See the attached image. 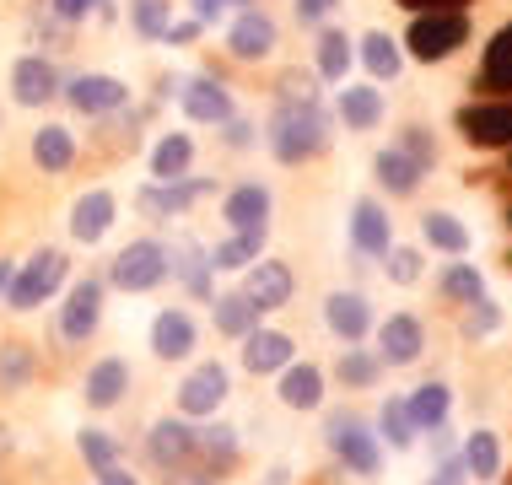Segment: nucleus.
<instances>
[{"label":"nucleus","instance_id":"obj_1","mask_svg":"<svg viewBox=\"0 0 512 485\" xmlns=\"http://www.w3.org/2000/svg\"><path fill=\"white\" fill-rule=\"evenodd\" d=\"M329 146V114L324 103H275L270 114V151L275 162H308Z\"/></svg>","mask_w":512,"mask_h":485},{"label":"nucleus","instance_id":"obj_2","mask_svg":"<svg viewBox=\"0 0 512 485\" xmlns=\"http://www.w3.org/2000/svg\"><path fill=\"white\" fill-rule=\"evenodd\" d=\"M324 437H329V453H335V459L351 469V475H362V480H378V475H383L378 432H372L362 415H351V410H329Z\"/></svg>","mask_w":512,"mask_h":485},{"label":"nucleus","instance_id":"obj_3","mask_svg":"<svg viewBox=\"0 0 512 485\" xmlns=\"http://www.w3.org/2000/svg\"><path fill=\"white\" fill-rule=\"evenodd\" d=\"M168 275H173V248L157 243V238H135V243L119 248L108 281H114L119 291H151V286L168 281Z\"/></svg>","mask_w":512,"mask_h":485},{"label":"nucleus","instance_id":"obj_4","mask_svg":"<svg viewBox=\"0 0 512 485\" xmlns=\"http://www.w3.org/2000/svg\"><path fill=\"white\" fill-rule=\"evenodd\" d=\"M65 270H71V259L60 254V248H38L27 265L11 275V291H6V302L17 313H33V308H44V302L60 291V281H65Z\"/></svg>","mask_w":512,"mask_h":485},{"label":"nucleus","instance_id":"obj_5","mask_svg":"<svg viewBox=\"0 0 512 485\" xmlns=\"http://www.w3.org/2000/svg\"><path fill=\"white\" fill-rule=\"evenodd\" d=\"M243 459V442L232 426H195V459L184 469V485H216L221 475H232Z\"/></svg>","mask_w":512,"mask_h":485},{"label":"nucleus","instance_id":"obj_6","mask_svg":"<svg viewBox=\"0 0 512 485\" xmlns=\"http://www.w3.org/2000/svg\"><path fill=\"white\" fill-rule=\"evenodd\" d=\"M464 38H469V22H464V11H421V17H410L405 49L415 54V60L437 65V60H448V54L459 49Z\"/></svg>","mask_w":512,"mask_h":485},{"label":"nucleus","instance_id":"obj_7","mask_svg":"<svg viewBox=\"0 0 512 485\" xmlns=\"http://www.w3.org/2000/svg\"><path fill=\"white\" fill-rule=\"evenodd\" d=\"M238 291L254 302L259 313H275V308H286V302H292L297 275H292V265H281V259H254V265L243 270V286Z\"/></svg>","mask_w":512,"mask_h":485},{"label":"nucleus","instance_id":"obj_8","mask_svg":"<svg viewBox=\"0 0 512 485\" xmlns=\"http://www.w3.org/2000/svg\"><path fill=\"white\" fill-rule=\"evenodd\" d=\"M459 135L469 146H486V151L512 146V97H491V103L464 108V114H459Z\"/></svg>","mask_w":512,"mask_h":485},{"label":"nucleus","instance_id":"obj_9","mask_svg":"<svg viewBox=\"0 0 512 485\" xmlns=\"http://www.w3.org/2000/svg\"><path fill=\"white\" fill-rule=\"evenodd\" d=\"M221 399H227V367L221 362H200L184 383H178V410H184L189 421H211L221 410Z\"/></svg>","mask_w":512,"mask_h":485},{"label":"nucleus","instance_id":"obj_10","mask_svg":"<svg viewBox=\"0 0 512 485\" xmlns=\"http://www.w3.org/2000/svg\"><path fill=\"white\" fill-rule=\"evenodd\" d=\"M205 194H211V178H173V184H146L135 205H141V216H151V221H173L195 200H205Z\"/></svg>","mask_w":512,"mask_h":485},{"label":"nucleus","instance_id":"obj_11","mask_svg":"<svg viewBox=\"0 0 512 485\" xmlns=\"http://www.w3.org/2000/svg\"><path fill=\"white\" fill-rule=\"evenodd\" d=\"M146 459L168 475H184L189 459H195V426L189 421H157L146 432Z\"/></svg>","mask_w":512,"mask_h":485},{"label":"nucleus","instance_id":"obj_12","mask_svg":"<svg viewBox=\"0 0 512 485\" xmlns=\"http://www.w3.org/2000/svg\"><path fill=\"white\" fill-rule=\"evenodd\" d=\"M421 351H426V329L415 313H394L389 324L378 329V362L383 367H410Z\"/></svg>","mask_w":512,"mask_h":485},{"label":"nucleus","instance_id":"obj_13","mask_svg":"<svg viewBox=\"0 0 512 485\" xmlns=\"http://www.w3.org/2000/svg\"><path fill=\"white\" fill-rule=\"evenodd\" d=\"M98 318H103V281H76L65 308H60V335L76 345L98 329Z\"/></svg>","mask_w":512,"mask_h":485},{"label":"nucleus","instance_id":"obj_14","mask_svg":"<svg viewBox=\"0 0 512 485\" xmlns=\"http://www.w3.org/2000/svg\"><path fill=\"white\" fill-rule=\"evenodd\" d=\"M351 248L362 259H383L394 248V232H389V211L383 205H372V200H356V211H351Z\"/></svg>","mask_w":512,"mask_h":485},{"label":"nucleus","instance_id":"obj_15","mask_svg":"<svg viewBox=\"0 0 512 485\" xmlns=\"http://www.w3.org/2000/svg\"><path fill=\"white\" fill-rule=\"evenodd\" d=\"M324 324L335 329L340 340H362L372 329V302L362 291H329L324 297Z\"/></svg>","mask_w":512,"mask_h":485},{"label":"nucleus","instance_id":"obj_16","mask_svg":"<svg viewBox=\"0 0 512 485\" xmlns=\"http://www.w3.org/2000/svg\"><path fill=\"white\" fill-rule=\"evenodd\" d=\"M227 44H232V54H238V60H265V54L275 49V22L265 17V11L243 6L238 17H232Z\"/></svg>","mask_w":512,"mask_h":485},{"label":"nucleus","instance_id":"obj_17","mask_svg":"<svg viewBox=\"0 0 512 485\" xmlns=\"http://www.w3.org/2000/svg\"><path fill=\"white\" fill-rule=\"evenodd\" d=\"M195 318H189L184 308H168L157 313V324H151V351L162 356V362H184L189 351H195Z\"/></svg>","mask_w":512,"mask_h":485},{"label":"nucleus","instance_id":"obj_18","mask_svg":"<svg viewBox=\"0 0 512 485\" xmlns=\"http://www.w3.org/2000/svg\"><path fill=\"white\" fill-rule=\"evenodd\" d=\"M11 92H17L22 108H44L60 92V71L49 60H38V54H27V60H17V71H11Z\"/></svg>","mask_w":512,"mask_h":485},{"label":"nucleus","instance_id":"obj_19","mask_svg":"<svg viewBox=\"0 0 512 485\" xmlns=\"http://www.w3.org/2000/svg\"><path fill=\"white\" fill-rule=\"evenodd\" d=\"M227 227L232 232H270V189L265 184H238L227 194Z\"/></svg>","mask_w":512,"mask_h":485},{"label":"nucleus","instance_id":"obj_20","mask_svg":"<svg viewBox=\"0 0 512 485\" xmlns=\"http://www.w3.org/2000/svg\"><path fill=\"white\" fill-rule=\"evenodd\" d=\"M292 335H281V329H254V335H243V367L248 372H281L286 362H292Z\"/></svg>","mask_w":512,"mask_h":485},{"label":"nucleus","instance_id":"obj_21","mask_svg":"<svg viewBox=\"0 0 512 485\" xmlns=\"http://www.w3.org/2000/svg\"><path fill=\"white\" fill-rule=\"evenodd\" d=\"M184 114L200 119V124H227L232 119V92L221 87L216 76H195L184 87Z\"/></svg>","mask_w":512,"mask_h":485},{"label":"nucleus","instance_id":"obj_22","mask_svg":"<svg viewBox=\"0 0 512 485\" xmlns=\"http://www.w3.org/2000/svg\"><path fill=\"white\" fill-rule=\"evenodd\" d=\"M114 194L108 189H92V194H81L76 200V211H71V238L76 243H98L108 227H114Z\"/></svg>","mask_w":512,"mask_h":485},{"label":"nucleus","instance_id":"obj_23","mask_svg":"<svg viewBox=\"0 0 512 485\" xmlns=\"http://www.w3.org/2000/svg\"><path fill=\"white\" fill-rule=\"evenodd\" d=\"M65 97H71V108H81V114H114V108H124V81L76 76L71 87H65Z\"/></svg>","mask_w":512,"mask_h":485},{"label":"nucleus","instance_id":"obj_24","mask_svg":"<svg viewBox=\"0 0 512 485\" xmlns=\"http://www.w3.org/2000/svg\"><path fill=\"white\" fill-rule=\"evenodd\" d=\"M124 388H130V367H124L119 356H103V362L87 372V405H92V410L119 405V399H124Z\"/></svg>","mask_w":512,"mask_h":485},{"label":"nucleus","instance_id":"obj_25","mask_svg":"<svg viewBox=\"0 0 512 485\" xmlns=\"http://www.w3.org/2000/svg\"><path fill=\"white\" fill-rule=\"evenodd\" d=\"M281 405L286 410H318V399H324V372L318 367H281Z\"/></svg>","mask_w":512,"mask_h":485},{"label":"nucleus","instance_id":"obj_26","mask_svg":"<svg viewBox=\"0 0 512 485\" xmlns=\"http://www.w3.org/2000/svg\"><path fill=\"white\" fill-rule=\"evenodd\" d=\"M448 405H453L448 383H421V388H415V394L405 399V410H410V426H415V432H437V426L448 421Z\"/></svg>","mask_w":512,"mask_h":485},{"label":"nucleus","instance_id":"obj_27","mask_svg":"<svg viewBox=\"0 0 512 485\" xmlns=\"http://www.w3.org/2000/svg\"><path fill=\"white\" fill-rule=\"evenodd\" d=\"M173 275L184 281L189 297H211V275H216V265H211V254H205L200 243H184V248H173Z\"/></svg>","mask_w":512,"mask_h":485},{"label":"nucleus","instance_id":"obj_28","mask_svg":"<svg viewBox=\"0 0 512 485\" xmlns=\"http://www.w3.org/2000/svg\"><path fill=\"white\" fill-rule=\"evenodd\" d=\"M189 162H195V141H189V135H162L157 151H151V178H157V184H173V178L189 173Z\"/></svg>","mask_w":512,"mask_h":485},{"label":"nucleus","instance_id":"obj_29","mask_svg":"<svg viewBox=\"0 0 512 485\" xmlns=\"http://www.w3.org/2000/svg\"><path fill=\"white\" fill-rule=\"evenodd\" d=\"M33 162L44 173H65L76 162V141H71V130H60V124H44V130L33 135Z\"/></svg>","mask_w":512,"mask_h":485},{"label":"nucleus","instance_id":"obj_30","mask_svg":"<svg viewBox=\"0 0 512 485\" xmlns=\"http://www.w3.org/2000/svg\"><path fill=\"white\" fill-rule=\"evenodd\" d=\"M259 318H265V313H259L254 302L243 297V291H227V297H216V329H221L227 340L254 335V329H259Z\"/></svg>","mask_w":512,"mask_h":485},{"label":"nucleus","instance_id":"obj_31","mask_svg":"<svg viewBox=\"0 0 512 485\" xmlns=\"http://www.w3.org/2000/svg\"><path fill=\"white\" fill-rule=\"evenodd\" d=\"M480 87L486 92H512V22L491 38L486 65H480Z\"/></svg>","mask_w":512,"mask_h":485},{"label":"nucleus","instance_id":"obj_32","mask_svg":"<svg viewBox=\"0 0 512 485\" xmlns=\"http://www.w3.org/2000/svg\"><path fill=\"white\" fill-rule=\"evenodd\" d=\"M372 173H378V184L389 189V194H415V184H421V168H415V162H410L399 146L378 151V162H372Z\"/></svg>","mask_w":512,"mask_h":485},{"label":"nucleus","instance_id":"obj_33","mask_svg":"<svg viewBox=\"0 0 512 485\" xmlns=\"http://www.w3.org/2000/svg\"><path fill=\"white\" fill-rule=\"evenodd\" d=\"M340 119L351 124V130H372V124L383 119V92H372V81L367 87H345L340 92Z\"/></svg>","mask_w":512,"mask_h":485},{"label":"nucleus","instance_id":"obj_34","mask_svg":"<svg viewBox=\"0 0 512 485\" xmlns=\"http://www.w3.org/2000/svg\"><path fill=\"white\" fill-rule=\"evenodd\" d=\"M259 248H265V232H232L221 248H211V265L216 270H243L259 259Z\"/></svg>","mask_w":512,"mask_h":485},{"label":"nucleus","instance_id":"obj_35","mask_svg":"<svg viewBox=\"0 0 512 485\" xmlns=\"http://www.w3.org/2000/svg\"><path fill=\"white\" fill-rule=\"evenodd\" d=\"M362 65H367L378 81H394L405 60H399V44H394L389 33H367V38H362Z\"/></svg>","mask_w":512,"mask_h":485},{"label":"nucleus","instance_id":"obj_36","mask_svg":"<svg viewBox=\"0 0 512 485\" xmlns=\"http://www.w3.org/2000/svg\"><path fill=\"white\" fill-rule=\"evenodd\" d=\"M421 227H426V243H432V248H442V254H453V259H459L464 248H469V232H464V221H459V216H448V211H432V216L421 221Z\"/></svg>","mask_w":512,"mask_h":485},{"label":"nucleus","instance_id":"obj_37","mask_svg":"<svg viewBox=\"0 0 512 485\" xmlns=\"http://www.w3.org/2000/svg\"><path fill=\"white\" fill-rule=\"evenodd\" d=\"M464 469L475 480H496V469H502V442H496V432H475V437H469Z\"/></svg>","mask_w":512,"mask_h":485},{"label":"nucleus","instance_id":"obj_38","mask_svg":"<svg viewBox=\"0 0 512 485\" xmlns=\"http://www.w3.org/2000/svg\"><path fill=\"white\" fill-rule=\"evenodd\" d=\"M27 378H33V351L6 340L0 345V394H17V388H27Z\"/></svg>","mask_w":512,"mask_h":485},{"label":"nucleus","instance_id":"obj_39","mask_svg":"<svg viewBox=\"0 0 512 485\" xmlns=\"http://www.w3.org/2000/svg\"><path fill=\"white\" fill-rule=\"evenodd\" d=\"M335 378L345 383V388H372L383 378V362L372 351H345L340 356V367H335Z\"/></svg>","mask_w":512,"mask_h":485},{"label":"nucleus","instance_id":"obj_40","mask_svg":"<svg viewBox=\"0 0 512 485\" xmlns=\"http://www.w3.org/2000/svg\"><path fill=\"white\" fill-rule=\"evenodd\" d=\"M442 291H448L459 308H469V302H480L486 297V281H480V270L475 265H448L442 270Z\"/></svg>","mask_w":512,"mask_h":485},{"label":"nucleus","instance_id":"obj_41","mask_svg":"<svg viewBox=\"0 0 512 485\" xmlns=\"http://www.w3.org/2000/svg\"><path fill=\"white\" fill-rule=\"evenodd\" d=\"M378 437H389V448H410V442H415V426H410V410H405V399H383Z\"/></svg>","mask_w":512,"mask_h":485},{"label":"nucleus","instance_id":"obj_42","mask_svg":"<svg viewBox=\"0 0 512 485\" xmlns=\"http://www.w3.org/2000/svg\"><path fill=\"white\" fill-rule=\"evenodd\" d=\"M345 65H351V38H345V33H335V27H329V33L318 38V76L340 81V76H345Z\"/></svg>","mask_w":512,"mask_h":485},{"label":"nucleus","instance_id":"obj_43","mask_svg":"<svg viewBox=\"0 0 512 485\" xmlns=\"http://www.w3.org/2000/svg\"><path fill=\"white\" fill-rule=\"evenodd\" d=\"M399 151H405V157H410L421 173L437 162V141H432V130H421V124H410V130H399Z\"/></svg>","mask_w":512,"mask_h":485},{"label":"nucleus","instance_id":"obj_44","mask_svg":"<svg viewBox=\"0 0 512 485\" xmlns=\"http://www.w3.org/2000/svg\"><path fill=\"white\" fill-rule=\"evenodd\" d=\"M81 459L92 469H108V464H119V442L108 432H98V426H87V432H81Z\"/></svg>","mask_w":512,"mask_h":485},{"label":"nucleus","instance_id":"obj_45","mask_svg":"<svg viewBox=\"0 0 512 485\" xmlns=\"http://www.w3.org/2000/svg\"><path fill=\"white\" fill-rule=\"evenodd\" d=\"M383 259H389V265H383V275H389L394 286H415V281H421V270H426L415 248H389Z\"/></svg>","mask_w":512,"mask_h":485},{"label":"nucleus","instance_id":"obj_46","mask_svg":"<svg viewBox=\"0 0 512 485\" xmlns=\"http://www.w3.org/2000/svg\"><path fill=\"white\" fill-rule=\"evenodd\" d=\"M135 33L168 38V0H135Z\"/></svg>","mask_w":512,"mask_h":485},{"label":"nucleus","instance_id":"obj_47","mask_svg":"<svg viewBox=\"0 0 512 485\" xmlns=\"http://www.w3.org/2000/svg\"><path fill=\"white\" fill-rule=\"evenodd\" d=\"M275 92H281V103H318L308 71H286L281 81H275Z\"/></svg>","mask_w":512,"mask_h":485},{"label":"nucleus","instance_id":"obj_48","mask_svg":"<svg viewBox=\"0 0 512 485\" xmlns=\"http://www.w3.org/2000/svg\"><path fill=\"white\" fill-rule=\"evenodd\" d=\"M469 308H475V313H469V335H491V329L496 324H502V308H496V302H486V297H480V302H469Z\"/></svg>","mask_w":512,"mask_h":485},{"label":"nucleus","instance_id":"obj_49","mask_svg":"<svg viewBox=\"0 0 512 485\" xmlns=\"http://www.w3.org/2000/svg\"><path fill=\"white\" fill-rule=\"evenodd\" d=\"M92 6H98V0H54V17H60V22H81V17H92Z\"/></svg>","mask_w":512,"mask_h":485},{"label":"nucleus","instance_id":"obj_50","mask_svg":"<svg viewBox=\"0 0 512 485\" xmlns=\"http://www.w3.org/2000/svg\"><path fill=\"white\" fill-rule=\"evenodd\" d=\"M464 475H469L464 459H442V464H437V475L426 480V485H464Z\"/></svg>","mask_w":512,"mask_h":485},{"label":"nucleus","instance_id":"obj_51","mask_svg":"<svg viewBox=\"0 0 512 485\" xmlns=\"http://www.w3.org/2000/svg\"><path fill=\"white\" fill-rule=\"evenodd\" d=\"M335 6H340V0H297V17L302 22H324Z\"/></svg>","mask_w":512,"mask_h":485},{"label":"nucleus","instance_id":"obj_52","mask_svg":"<svg viewBox=\"0 0 512 485\" xmlns=\"http://www.w3.org/2000/svg\"><path fill=\"white\" fill-rule=\"evenodd\" d=\"M399 6H410L415 17H421V11H459V6H469V0H399Z\"/></svg>","mask_w":512,"mask_h":485},{"label":"nucleus","instance_id":"obj_53","mask_svg":"<svg viewBox=\"0 0 512 485\" xmlns=\"http://www.w3.org/2000/svg\"><path fill=\"white\" fill-rule=\"evenodd\" d=\"M98 485H141L130 475V469H119V464H108V469H98Z\"/></svg>","mask_w":512,"mask_h":485},{"label":"nucleus","instance_id":"obj_54","mask_svg":"<svg viewBox=\"0 0 512 485\" xmlns=\"http://www.w3.org/2000/svg\"><path fill=\"white\" fill-rule=\"evenodd\" d=\"M254 141V130H248V119H227V146H248Z\"/></svg>","mask_w":512,"mask_h":485},{"label":"nucleus","instance_id":"obj_55","mask_svg":"<svg viewBox=\"0 0 512 485\" xmlns=\"http://www.w3.org/2000/svg\"><path fill=\"white\" fill-rule=\"evenodd\" d=\"M221 6H227V0H195V22H216Z\"/></svg>","mask_w":512,"mask_h":485},{"label":"nucleus","instance_id":"obj_56","mask_svg":"<svg viewBox=\"0 0 512 485\" xmlns=\"http://www.w3.org/2000/svg\"><path fill=\"white\" fill-rule=\"evenodd\" d=\"M200 27H205V22H178V27H168V38H173V44H189V38H195Z\"/></svg>","mask_w":512,"mask_h":485},{"label":"nucleus","instance_id":"obj_57","mask_svg":"<svg viewBox=\"0 0 512 485\" xmlns=\"http://www.w3.org/2000/svg\"><path fill=\"white\" fill-rule=\"evenodd\" d=\"M11 275H17V270H11L6 259H0V297H6V291H11Z\"/></svg>","mask_w":512,"mask_h":485},{"label":"nucleus","instance_id":"obj_58","mask_svg":"<svg viewBox=\"0 0 512 485\" xmlns=\"http://www.w3.org/2000/svg\"><path fill=\"white\" fill-rule=\"evenodd\" d=\"M286 480H292V475H286V469H281V464H275V469H270V475H265V485H286Z\"/></svg>","mask_w":512,"mask_h":485},{"label":"nucleus","instance_id":"obj_59","mask_svg":"<svg viewBox=\"0 0 512 485\" xmlns=\"http://www.w3.org/2000/svg\"><path fill=\"white\" fill-rule=\"evenodd\" d=\"M0 453H11V432H6V426H0Z\"/></svg>","mask_w":512,"mask_h":485},{"label":"nucleus","instance_id":"obj_60","mask_svg":"<svg viewBox=\"0 0 512 485\" xmlns=\"http://www.w3.org/2000/svg\"><path fill=\"white\" fill-rule=\"evenodd\" d=\"M227 6H254V0H227Z\"/></svg>","mask_w":512,"mask_h":485},{"label":"nucleus","instance_id":"obj_61","mask_svg":"<svg viewBox=\"0 0 512 485\" xmlns=\"http://www.w3.org/2000/svg\"><path fill=\"white\" fill-rule=\"evenodd\" d=\"M507 227H512V211H507Z\"/></svg>","mask_w":512,"mask_h":485},{"label":"nucleus","instance_id":"obj_62","mask_svg":"<svg viewBox=\"0 0 512 485\" xmlns=\"http://www.w3.org/2000/svg\"><path fill=\"white\" fill-rule=\"evenodd\" d=\"M507 265H512V254H507Z\"/></svg>","mask_w":512,"mask_h":485}]
</instances>
